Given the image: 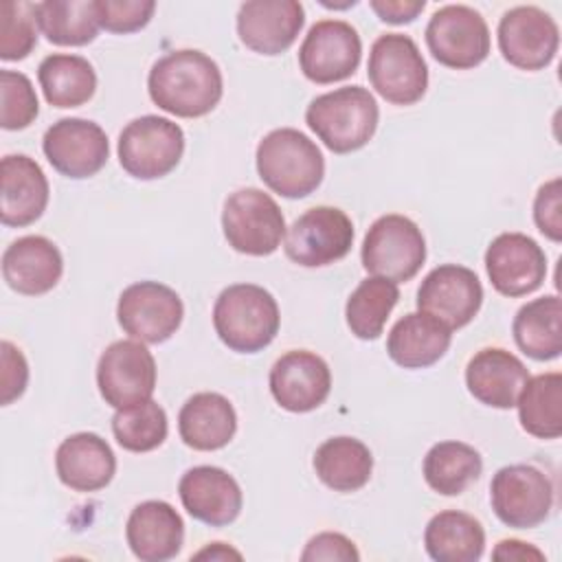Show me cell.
<instances>
[{
	"label": "cell",
	"mask_w": 562,
	"mask_h": 562,
	"mask_svg": "<svg viewBox=\"0 0 562 562\" xmlns=\"http://www.w3.org/2000/svg\"><path fill=\"white\" fill-rule=\"evenodd\" d=\"M316 476L334 492L362 490L373 472L371 450L356 437H331L314 452Z\"/></svg>",
	"instance_id": "obj_31"
},
{
	"label": "cell",
	"mask_w": 562,
	"mask_h": 562,
	"mask_svg": "<svg viewBox=\"0 0 562 562\" xmlns=\"http://www.w3.org/2000/svg\"><path fill=\"white\" fill-rule=\"evenodd\" d=\"M490 501L496 518L514 529H533L553 507L551 479L529 463L501 468L490 483Z\"/></svg>",
	"instance_id": "obj_10"
},
{
	"label": "cell",
	"mask_w": 562,
	"mask_h": 562,
	"mask_svg": "<svg viewBox=\"0 0 562 562\" xmlns=\"http://www.w3.org/2000/svg\"><path fill=\"white\" fill-rule=\"evenodd\" d=\"M360 259L364 270L373 277L393 283L411 281L426 261V239L411 217L389 213L369 226Z\"/></svg>",
	"instance_id": "obj_5"
},
{
	"label": "cell",
	"mask_w": 562,
	"mask_h": 562,
	"mask_svg": "<svg viewBox=\"0 0 562 562\" xmlns=\"http://www.w3.org/2000/svg\"><path fill=\"white\" fill-rule=\"evenodd\" d=\"M533 222L551 241H562V180L544 182L533 200Z\"/></svg>",
	"instance_id": "obj_41"
},
{
	"label": "cell",
	"mask_w": 562,
	"mask_h": 562,
	"mask_svg": "<svg viewBox=\"0 0 562 562\" xmlns=\"http://www.w3.org/2000/svg\"><path fill=\"white\" fill-rule=\"evenodd\" d=\"M222 231L233 250L250 257H266L281 246L285 220L279 204L268 193L246 187L226 198Z\"/></svg>",
	"instance_id": "obj_7"
},
{
	"label": "cell",
	"mask_w": 562,
	"mask_h": 562,
	"mask_svg": "<svg viewBox=\"0 0 562 562\" xmlns=\"http://www.w3.org/2000/svg\"><path fill=\"white\" fill-rule=\"evenodd\" d=\"M353 244V224L336 206H314L299 215L285 231L283 250L303 268H323L340 261Z\"/></svg>",
	"instance_id": "obj_12"
},
{
	"label": "cell",
	"mask_w": 562,
	"mask_h": 562,
	"mask_svg": "<svg viewBox=\"0 0 562 562\" xmlns=\"http://www.w3.org/2000/svg\"><path fill=\"white\" fill-rule=\"evenodd\" d=\"M303 562H318V560H327V562H358L360 553L356 549V544L336 531H323L316 533L314 538L307 540L303 553H301Z\"/></svg>",
	"instance_id": "obj_43"
},
{
	"label": "cell",
	"mask_w": 562,
	"mask_h": 562,
	"mask_svg": "<svg viewBox=\"0 0 562 562\" xmlns=\"http://www.w3.org/2000/svg\"><path fill=\"white\" fill-rule=\"evenodd\" d=\"M37 26L50 44L86 46L99 33L94 0H46L35 9Z\"/></svg>",
	"instance_id": "obj_35"
},
{
	"label": "cell",
	"mask_w": 562,
	"mask_h": 562,
	"mask_svg": "<svg viewBox=\"0 0 562 562\" xmlns=\"http://www.w3.org/2000/svg\"><path fill=\"white\" fill-rule=\"evenodd\" d=\"M0 97H2V112L0 125L2 130H24L29 127L37 112V94L31 79L18 70H0Z\"/></svg>",
	"instance_id": "obj_39"
},
{
	"label": "cell",
	"mask_w": 562,
	"mask_h": 562,
	"mask_svg": "<svg viewBox=\"0 0 562 562\" xmlns=\"http://www.w3.org/2000/svg\"><path fill=\"white\" fill-rule=\"evenodd\" d=\"M514 340L533 360H553L562 353V301L547 294L525 303L514 316Z\"/></svg>",
	"instance_id": "obj_29"
},
{
	"label": "cell",
	"mask_w": 562,
	"mask_h": 562,
	"mask_svg": "<svg viewBox=\"0 0 562 562\" xmlns=\"http://www.w3.org/2000/svg\"><path fill=\"white\" fill-rule=\"evenodd\" d=\"M397 283L389 279L369 277L360 281L345 305L347 327L360 340H375L382 334L389 314L397 305Z\"/></svg>",
	"instance_id": "obj_36"
},
{
	"label": "cell",
	"mask_w": 562,
	"mask_h": 562,
	"mask_svg": "<svg viewBox=\"0 0 562 562\" xmlns=\"http://www.w3.org/2000/svg\"><path fill=\"white\" fill-rule=\"evenodd\" d=\"M59 481L75 492H99L116 472V457L110 443L97 432H75L55 452Z\"/></svg>",
	"instance_id": "obj_26"
},
{
	"label": "cell",
	"mask_w": 562,
	"mask_h": 562,
	"mask_svg": "<svg viewBox=\"0 0 562 562\" xmlns=\"http://www.w3.org/2000/svg\"><path fill=\"white\" fill-rule=\"evenodd\" d=\"M424 547L437 562H476L485 549V531L474 516L446 509L428 520Z\"/></svg>",
	"instance_id": "obj_30"
},
{
	"label": "cell",
	"mask_w": 562,
	"mask_h": 562,
	"mask_svg": "<svg viewBox=\"0 0 562 562\" xmlns=\"http://www.w3.org/2000/svg\"><path fill=\"white\" fill-rule=\"evenodd\" d=\"M97 386L105 404L125 408L151 400L156 389V360L138 340H116L97 362Z\"/></svg>",
	"instance_id": "obj_13"
},
{
	"label": "cell",
	"mask_w": 562,
	"mask_h": 562,
	"mask_svg": "<svg viewBox=\"0 0 562 562\" xmlns=\"http://www.w3.org/2000/svg\"><path fill=\"white\" fill-rule=\"evenodd\" d=\"M362 42L345 20H321L310 26L301 48V72L314 83H334L351 77L360 64Z\"/></svg>",
	"instance_id": "obj_16"
},
{
	"label": "cell",
	"mask_w": 562,
	"mask_h": 562,
	"mask_svg": "<svg viewBox=\"0 0 562 562\" xmlns=\"http://www.w3.org/2000/svg\"><path fill=\"white\" fill-rule=\"evenodd\" d=\"M255 160L263 184L290 200L314 193L325 176L321 149L294 127L268 132L257 145Z\"/></svg>",
	"instance_id": "obj_2"
},
{
	"label": "cell",
	"mask_w": 562,
	"mask_h": 562,
	"mask_svg": "<svg viewBox=\"0 0 562 562\" xmlns=\"http://www.w3.org/2000/svg\"><path fill=\"white\" fill-rule=\"evenodd\" d=\"M367 72L375 92L393 105H413L428 88V66L404 33H384L371 44Z\"/></svg>",
	"instance_id": "obj_8"
},
{
	"label": "cell",
	"mask_w": 562,
	"mask_h": 562,
	"mask_svg": "<svg viewBox=\"0 0 562 562\" xmlns=\"http://www.w3.org/2000/svg\"><path fill=\"white\" fill-rule=\"evenodd\" d=\"M516 406L525 432L538 439H558L562 435V375L549 371L529 378Z\"/></svg>",
	"instance_id": "obj_34"
},
{
	"label": "cell",
	"mask_w": 562,
	"mask_h": 562,
	"mask_svg": "<svg viewBox=\"0 0 562 562\" xmlns=\"http://www.w3.org/2000/svg\"><path fill=\"white\" fill-rule=\"evenodd\" d=\"M193 558H195V560H206V558H209V560H231V558L241 560V553L235 551V549H231V547L224 544V542H211L209 547L200 549Z\"/></svg>",
	"instance_id": "obj_46"
},
{
	"label": "cell",
	"mask_w": 562,
	"mask_h": 562,
	"mask_svg": "<svg viewBox=\"0 0 562 562\" xmlns=\"http://www.w3.org/2000/svg\"><path fill=\"white\" fill-rule=\"evenodd\" d=\"M305 24L303 4L296 0H248L237 11L239 42L259 55H281Z\"/></svg>",
	"instance_id": "obj_19"
},
{
	"label": "cell",
	"mask_w": 562,
	"mask_h": 562,
	"mask_svg": "<svg viewBox=\"0 0 562 562\" xmlns=\"http://www.w3.org/2000/svg\"><path fill=\"white\" fill-rule=\"evenodd\" d=\"M178 494L187 514L211 527L231 525L244 503L239 483L217 465L189 468L180 476Z\"/></svg>",
	"instance_id": "obj_21"
},
{
	"label": "cell",
	"mask_w": 562,
	"mask_h": 562,
	"mask_svg": "<svg viewBox=\"0 0 562 562\" xmlns=\"http://www.w3.org/2000/svg\"><path fill=\"white\" fill-rule=\"evenodd\" d=\"M483 285L474 270L459 263L432 268L419 290L417 310L441 321L448 329L465 327L481 310Z\"/></svg>",
	"instance_id": "obj_17"
},
{
	"label": "cell",
	"mask_w": 562,
	"mask_h": 562,
	"mask_svg": "<svg viewBox=\"0 0 562 562\" xmlns=\"http://www.w3.org/2000/svg\"><path fill=\"white\" fill-rule=\"evenodd\" d=\"M112 432L116 443L130 452L156 450L169 432L165 408L154 402H140L125 408H116L112 417Z\"/></svg>",
	"instance_id": "obj_37"
},
{
	"label": "cell",
	"mask_w": 562,
	"mask_h": 562,
	"mask_svg": "<svg viewBox=\"0 0 562 562\" xmlns=\"http://www.w3.org/2000/svg\"><path fill=\"white\" fill-rule=\"evenodd\" d=\"M274 296L255 283H235L220 292L213 305V327L220 340L237 353H257L279 331Z\"/></svg>",
	"instance_id": "obj_4"
},
{
	"label": "cell",
	"mask_w": 562,
	"mask_h": 562,
	"mask_svg": "<svg viewBox=\"0 0 562 562\" xmlns=\"http://www.w3.org/2000/svg\"><path fill=\"white\" fill-rule=\"evenodd\" d=\"M237 430V415L228 397L211 391L191 395L178 413L180 439L202 452L228 446Z\"/></svg>",
	"instance_id": "obj_27"
},
{
	"label": "cell",
	"mask_w": 562,
	"mask_h": 562,
	"mask_svg": "<svg viewBox=\"0 0 562 562\" xmlns=\"http://www.w3.org/2000/svg\"><path fill=\"white\" fill-rule=\"evenodd\" d=\"M0 220L4 226H29L48 204V180L26 154H9L0 162Z\"/></svg>",
	"instance_id": "obj_24"
},
{
	"label": "cell",
	"mask_w": 562,
	"mask_h": 562,
	"mask_svg": "<svg viewBox=\"0 0 562 562\" xmlns=\"http://www.w3.org/2000/svg\"><path fill=\"white\" fill-rule=\"evenodd\" d=\"M119 162L138 180H156L171 173L184 154V132L178 123L145 114L130 121L119 134Z\"/></svg>",
	"instance_id": "obj_6"
},
{
	"label": "cell",
	"mask_w": 562,
	"mask_h": 562,
	"mask_svg": "<svg viewBox=\"0 0 562 562\" xmlns=\"http://www.w3.org/2000/svg\"><path fill=\"white\" fill-rule=\"evenodd\" d=\"M0 402L2 406H9L13 400H18L26 384H29V364L24 353L9 340L0 342Z\"/></svg>",
	"instance_id": "obj_42"
},
{
	"label": "cell",
	"mask_w": 562,
	"mask_h": 562,
	"mask_svg": "<svg viewBox=\"0 0 562 562\" xmlns=\"http://www.w3.org/2000/svg\"><path fill=\"white\" fill-rule=\"evenodd\" d=\"M369 7L373 13L389 24H408L426 7L424 0H371Z\"/></svg>",
	"instance_id": "obj_44"
},
{
	"label": "cell",
	"mask_w": 562,
	"mask_h": 562,
	"mask_svg": "<svg viewBox=\"0 0 562 562\" xmlns=\"http://www.w3.org/2000/svg\"><path fill=\"white\" fill-rule=\"evenodd\" d=\"M125 538L132 553L143 562H165L180 553L184 522L165 501L138 503L125 525Z\"/></svg>",
	"instance_id": "obj_25"
},
{
	"label": "cell",
	"mask_w": 562,
	"mask_h": 562,
	"mask_svg": "<svg viewBox=\"0 0 562 562\" xmlns=\"http://www.w3.org/2000/svg\"><path fill=\"white\" fill-rule=\"evenodd\" d=\"M64 272L59 248L42 235H26L2 252V277L11 290L24 296L50 292Z\"/></svg>",
	"instance_id": "obj_22"
},
{
	"label": "cell",
	"mask_w": 562,
	"mask_h": 562,
	"mask_svg": "<svg viewBox=\"0 0 562 562\" xmlns=\"http://www.w3.org/2000/svg\"><path fill=\"white\" fill-rule=\"evenodd\" d=\"M496 35L503 59L520 70H542L553 61L560 46L555 20L531 4L505 11Z\"/></svg>",
	"instance_id": "obj_15"
},
{
	"label": "cell",
	"mask_w": 562,
	"mask_h": 562,
	"mask_svg": "<svg viewBox=\"0 0 562 562\" xmlns=\"http://www.w3.org/2000/svg\"><path fill=\"white\" fill-rule=\"evenodd\" d=\"M184 316L182 299L176 290L158 281H136L127 285L116 303V321L121 329L147 345L169 340Z\"/></svg>",
	"instance_id": "obj_11"
},
{
	"label": "cell",
	"mask_w": 562,
	"mask_h": 562,
	"mask_svg": "<svg viewBox=\"0 0 562 562\" xmlns=\"http://www.w3.org/2000/svg\"><path fill=\"white\" fill-rule=\"evenodd\" d=\"M37 79L44 99L55 108H79L88 103L97 90L92 64L81 55L53 53L42 59Z\"/></svg>",
	"instance_id": "obj_32"
},
{
	"label": "cell",
	"mask_w": 562,
	"mask_h": 562,
	"mask_svg": "<svg viewBox=\"0 0 562 562\" xmlns=\"http://www.w3.org/2000/svg\"><path fill=\"white\" fill-rule=\"evenodd\" d=\"M99 26L108 33H134L149 24L156 2L154 0H94Z\"/></svg>",
	"instance_id": "obj_40"
},
{
	"label": "cell",
	"mask_w": 562,
	"mask_h": 562,
	"mask_svg": "<svg viewBox=\"0 0 562 562\" xmlns=\"http://www.w3.org/2000/svg\"><path fill=\"white\" fill-rule=\"evenodd\" d=\"M450 340L452 329L441 321L424 312H411L391 327L386 351L389 358L404 369H426L443 358Z\"/></svg>",
	"instance_id": "obj_28"
},
{
	"label": "cell",
	"mask_w": 562,
	"mask_h": 562,
	"mask_svg": "<svg viewBox=\"0 0 562 562\" xmlns=\"http://www.w3.org/2000/svg\"><path fill=\"white\" fill-rule=\"evenodd\" d=\"M483 470L476 448L463 441H439L424 457V479L441 496L463 494Z\"/></svg>",
	"instance_id": "obj_33"
},
{
	"label": "cell",
	"mask_w": 562,
	"mask_h": 562,
	"mask_svg": "<svg viewBox=\"0 0 562 562\" xmlns=\"http://www.w3.org/2000/svg\"><path fill=\"white\" fill-rule=\"evenodd\" d=\"M37 4L7 0L0 4V59L18 61L29 57L37 44Z\"/></svg>",
	"instance_id": "obj_38"
},
{
	"label": "cell",
	"mask_w": 562,
	"mask_h": 562,
	"mask_svg": "<svg viewBox=\"0 0 562 562\" xmlns=\"http://www.w3.org/2000/svg\"><path fill=\"white\" fill-rule=\"evenodd\" d=\"M151 101L180 119L209 114L222 99L224 81L220 66L202 50L182 48L160 57L147 77Z\"/></svg>",
	"instance_id": "obj_1"
},
{
	"label": "cell",
	"mask_w": 562,
	"mask_h": 562,
	"mask_svg": "<svg viewBox=\"0 0 562 562\" xmlns=\"http://www.w3.org/2000/svg\"><path fill=\"white\" fill-rule=\"evenodd\" d=\"M268 382L270 393L281 408L290 413H310L327 400L331 391V371L321 356L294 349L277 358Z\"/></svg>",
	"instance_id": "obj_20"
},
{
	"label": "cell",
	"mask_w": 562,
	"mask_h": 562,
	"mask_svg": "<svg viewBox=\"0 0 562 562\" xmlns=\"http://www.w3.org/2000/svg\"><path fill=\"white\" fill-rule=\"evenodd\" d=\"M378 101L362 86H342L318 94L305 110L307 127L334 154L364 147L378 130Z\"/></svg>",
	"instance_id": "obj_3"
},
{
	"label": "cell",
	"mask_w": 562,
	"mask_h": 562,
	"mask_svg": "<svg viewBox=\"0 0 562 562\" xmlns=\"http://www.w3.org/2000/svg\"><path fill=\"white\" fill-rule=\"evenodd\" d=\"M492 558H494V560H518V562H529V560L542 562V560H544V553H542L540 549H536L533 544H529V542L509 538V540H501V542L494 547Z\"/></svg>",
	"instance_id": "obj_45"
},
{
	"label": "cell",
	"mask_w": 562,
	"mask_h": 562,
	"mask_svg": "<svg viewBox=\"0 0 562 562\" xmlns=\"http://www.w3.org/2000/svg\"><path fill=\"white\" fill-rule=\"evenodd\" d=\"M492 288L509 299L536 292L547 277L544 250L525 233H501L485 250Z\"/></svg>",
	"instance_id": "obj_18"
},
{
	"label": "cell",
	"mask_w": 562,
	"mask_h": 562,
	"mask_svg": "<svg viewBox=\"0 0 562 562\" xmlns=\"http://www.w3.org/2000/svg\"><path fill=\"white\" fill-rule=\"evenodd\" d=\"M529 380L522 360L507 349L485 347L476 351L465 367V386L474 400L492 408H514Z\"/></svg>",
	"instance_id": "obj_23"
},
{
	"label": "cell",
	"mask_w": 562,
	"mask_h": 562,
	"mask_svg": "<svg viewBox=\"0 0 562 562\" xmlns=\"http://www.w3.org/2000/svg\"><path fill=\"white\" fill-rule=\"evenodd\" d=\"M426 44L441 66L470 70L490 55V29L485 18L472 7L446 4L430 15Z\"/></svg>",
	"instance_id": "obj_9"
},
{
	"label": "cell",
	"mask_w": 562,
	"mask_h": 562,
	"mask_svg": "<svg viewBox=\"0 0 562 562\" xmlns=\"http://www.w3.org/2000/svg\"><path fill=\"white\" fill-rule=\"evenodd\" d=\"M42 149L53 169L72 180L99 173L110 156V143L103 127L79 116L53 123L44 132Z\"/></svg>",
	"instance_id": "obj_14"
}]
</instances>
